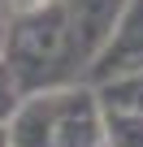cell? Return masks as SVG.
Here are the masks:
<instances>
[{"instance_id":"obj_1","label":"cell","mask_w":143,"mask_h":147,"mask_svg":"<svg viewBox=\"0 0 143 147\" xmlns=\"http://www.w3.org/2000/svg\"><path fill=\"white\" fill-rule=\"evenodd\" d=\"M5 61L13 69L22 95L52 91V78L74 65V52H69V22H65V5L61 0H52V5H43V9L13 13Z\"/></svg>"},{"instance_id":"obj_2","label":"cell","mask_w":143,"mask_h":147,"mask_svg":"<svg viewBox=\"0 0 143 147\" xmlns=\"http://www.w3.org/2000/svg\"><path fill=\"white\" fill-rule=\"evenodd\" d=\"M65 5V22H69V52L74 65L91 69V61L108 48L113 30L126 18L130 0H61Z\"/></svg>"},{"instance_id":"obj_3","label":"cell","mask_w":143,"mask_h":147,"mask_svg":"<svg viewBox=\"0 0 143 147\" xmlns=\"http://www.w3.org/2000/svg\"><path fill=\"white\" fill-rule=\"evenodd\" d=\"M100 143H104V104L96 87H61L48 147H100Z\"/></svg>"},{"instance_id":"obj_4","label":"cell","mask_w":143,"mask_h":147,"mask_svg":"<svg viewBox=\"0 0 143 147\" xmlns=\"http://www.w3.org/2000/svg\"><path fill=\"white\" fill-rule=\"evenodd\" d=\"M139 69H143V0H130L121 26H117L113 39H108V48L91 61L87 82H91V87H104V82H113V78L139 74Z\"/></svg>"},{"instance_id":"obj_5","label":"cell","mask_w":143,"mask_h":147,"mask_svg":"<svg viewBox=\"0 0 143 147\" xmlns=\"http://www.w3.org/2000/svg\"><path fill=\"white\" fill-rule=\"evenodd\" d=\"M56 91H35L18 104L13 121L5 125L9 130V147H48L52 143V121H56Z\"/></svg>"},{"instance_id":"obj_6","label":"cell","mask_w":143,"mask_h":147,"mask_svg":"<svg viewBox=\"0 0 143 147\" xmlns=\"http://www.w3.org/2000/svg\"><path fill=\"white\" fill-rule=\"evenodd\" d=\"M96 95H100V104H104L108 113H139V117H143V69L96 87Z\"/></svg>"},{"instance_id":"obj_7","label":"cell","mask_w":143,"mask_h":147,"mask_svg":"<svg viewBox=\"0 0 143 147\" xmlns=\"http://www.w3.org/2000/svg\"><path fill=\"white\" fill-rule=\"evenodd\" d=\"M104 143L108 147H143V117L104 108Z\"/></svg>"},{"instance_id":"obj_8","label":"cell","mask_w":143,"mask_h":147,"mask_svg":"<svg viewBox=\"0 0 143 147\" xmlns=\"http://www.w3.org/2000/svg\"><path fill=\"white\" fill-rule=\"evenodd\" d=\"M26 95H22V87H18V78H13V69H9V61L0 56V130H5L9 121H13V113H18V104H22Z\"/></svg>"},{"instance_id":"obj_9","label":"cell","mask_w":143,"mask_h":147,"mask_svg":"<svg viewBox=\"0 0 143 147\" xmlns=\"http://www.w3.org/2000/svg\"><path fill=\"white\" fill-rule=\"evenodd\" d=\"M9 22H13V13L0 5V56H5V43H9Z\"/></svg>"},{"instance_id":"obj_10","label":"cell","mask_w":143,"mask_h":147,"mask_svg":"<svg viewBox=\"0 0 143 147\" xmlns=\"http://www.w3.org/2000/svg\"><path fill=\"white\" fill-rule=\"evenodd\" d=\"M13 5V13H26V9H43V5H52V0H9Z\"/></svg>"},{"instance_id":"obj_11","label":"cell","mask_w":143,"mask_h":147,"mask_svg":"<svg viewBox=\"0 0 143 147\" xmlns=\"http://www.w3.org/2000/svg\"><path fill=\"white\" fill-rule=\"evenodd\" d=\"M0 147H9V130H0Z\"/></svg>"}]
</instances>
